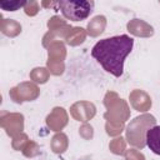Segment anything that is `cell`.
I'll list each match as a JSON object with an SVG mask.
<instances>
[{
	"label": "cell",
	"mask_w": 160,
	"mask_h": 160,
	"mask_svg": "<svg viewBox=\"0 0 160 160\" xmlns=\"http://www.w3.org/2000/svg\"><path fill=\"white\" fill-rule=\"evenodd\" d=\"M134 48V39L126 34L99 40L91 49V56L102 69L115 78L124 72V62Z\"/></svg>",
	"instance_id": "cell-1"
},
{
	"label": "cell",
	"mask_w": 160,
	"mask_h": 160,
	"mask_svg": "<svg viewBox=\"0 0 160 160\" xmlns=\"http://www.w3.org/2000/svg\"><path fill=\"white\" fill-rule=\"evenodd\" d=\"M62 16L71 21H81L86 20L94 11L95 2L94 1H69V0H61L55 2Z\"/></svg>",
	"instance_id": "cell-2"
},
{
	"label": "cell",
	"mask_w": 160,
	"mask_h": 160,
	"mask_svg": "<svg viewBox=\"0 0 160 160\" xmlns=\"http://www.w3.org/2000/svg\"><path fill=\"white\" fill-rule=\"evenodd\" d=\"M146 146L156 155H160V125L151 126L145 134Z\"/></svg>",
	"instance_id": "cell-3"
},
{
	"label": "cell",
	"mask_w": 160,
	"mask_h": 160,
	"mask_svg": "<svg viewBox=\"0 0 160 160\" xmlns=\"http://www.w3.org/2000/svg\"><path fill=\"white\" fill-rule=\"evenodd\" d=\"M28 2L26 1H4L0 2V8L5 11H16L20 8L25 6Z\"/></svg>",
	"instance_id": "cell-4"
}]
</instances>
